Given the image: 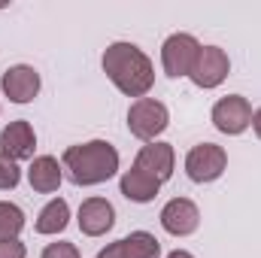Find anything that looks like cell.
I'll list each match as a JSON object with an SVG mask.
<instances>
[{"mask_svg": "<svg viewBox=\"0 0 261 258\" xmlns=\"http://www.w3.org/2000/svg\"><path fill=\"white\" fill-rule=\"evenodd\" d=\"M197 52H200L197 37H192V34H170L164 40V46H161V70L170 79L189 76L197 61Z\"/></svg>", "mask_w": 261, "mask_h": 258, "instance_id": "obj_5", "label": "cell"}, {"mask_svg": "<svg viewBox=\"0 0 261 258\" xmlns=\"http://www.w3.org/2000/svg\"><path fill=\"white\" fill-rule=\"evenodd\" d=\"M61 167L67 170L73 186H100L119 173V149L107 140H88L67 146L61 155Z\"/></svg>", "mask_w": 261, "mask_h": 258, "instance_id": "obj_2", "label": "cell"}, {"mask_svg": "<svg viewBox=\"0 0 261 258\" xmlns=\"http://www.w3.org/2000/svg\"><path fill=\"white\" fill-rule=\"evenodd\" d=\"M167 258H195V255H192V252H186V249H173Z\"/></svg>", "mask_w": 261, "mask_h": 258, "instance_id": "obj_22", "label": "cell"}, {"mask_svg": "<svg viewBox=\"0 0 261 258\" xmlns=\"http://www.w3.org/2000/svg\"><path fill=\"white\" fill-rule=\"evenodd\" d=\"M40 258H82V255H79L76 243H67V240H58V243H49V246L43 249V255H40Z\"/></svg>", "mask_w": 261, "mask_h": 258, "instance_id": "obj_19", "label": "cell"}, {"mask_svg": "<svg viewBox=\"0 0 261 258\" xmlns=\"http://www.w3.org/2000/svg\"><path fill=\"white\" fill-rule=\"evenodd\" d=\"M76 225L85 237H103L116 225V207L107 197H85L76 213Z\"/></svg>", "mask_w": 261, "mask_h": 258, "instance_id": "obj_11", "label": "cell"}, {"mask_svg": "<svg viewBox=\"0 0 261 258\" xmlns=\"http://www.w3.org/2000/svg\"><path fill=\"white\" fill-rule=\"evenodd\" d=\"M216 131L228 134V137H240L246 128H252V104L243 97V94H228V97H219L213 113H210Z\"/></svg>", "mask_w": 261, "mask_h": 258, "instance_id": "obj_6", "label": "cell"}, {"mask_svg": "<svg viewBox=\"0 0 261 258\" xmlns=\"http://www.w3.org/2000/svg\"><path fill=\"white\" fill-rule=\"evenodd\" d=\"M225 170H228V152L219 143H197L186 155V173L197 186L216 183Z\"/></svg>", "mask_w": 261, "mask_h": 258, "instance_id": "obj_4", "label": "cell"}, {"mask_svg": "<svg viewBox=\"0 0 261 258\" xmlns=\"http://www.w3.org/2000/svg\"><path fill=\"white\" fill-rule=\"evenodd\" d=\"M28 183L37 194H55L64 183V167L52 155H37L28 167Z\"/></svg>", "mask_w": 261, "mask_h": 258, "instance_id": "obj_14", "label": "cell"}, {"mask_svg": "<svg viewBox=\"0 0 261 258\" xmlns=\"http://www.w3.org/2000/svg\"><path fill=\"white\" fill-rule=\"evenodd\" d=\"M21 231H24V210L12 200H0V243L18 240Z\"/></svg>", "mask_w": 261, "mask_h": 258, "instance_id": "obj_17", "label": "cell"}, {"mask_svg": "<svg viewBox=\"0 0 261 258\" xmlns=\"http://www.w3.org/2000/svg\"><path fill=\"white\" fill-rule=\"evenodd\" d=\"M34 149H37V134L28 119H15L0 131V152L6 158H12L15 164L28 161V158L34 161Z\"/></svg>", "mask_w": 261, "mask_h": 258, "instance_id": "obj_12", "label": "cell"}, {"mask_svg": "<svg viewBox=\"0 0 261 258\" xmlns=\"http://www.w3.org/2000/svg\"><path fill=\"white\" fill-rule=\"evenodd\" d=\"M100 67H103L107 79H110L122 94H128L134 100L146 97V94L152 91V85H155V64H152V58H149L140 46L125 43V40L110 43V46L103 49Z\"/></svg>", "mask_w": 261, "mask_h": 258, "instance_id": "obj_1", "label": "cell"}, {"mask_svg": "<svg viewBox=\"0 0 261 258\" xmlns=\"http://www.w3.org/2000/svg\"><path fill=\"white\" fill-rule=\"evenodd\" d=\"M67 225H70V203L64 197H52L40 213H37V222H34V231L43 234V237H55L61 234Z\"/></svg>", "mask_w": 261, "mask_h": 258, "instance_id": "obj_16", "label": "cell"}, {"mask_svg": "<svg viewBox=\"0 0 261 258\" xmlns=\"http://www.w3.org/2000/svg\"><path fill=\"white\" fill-rule=\"evenodd\" d=\"M119 192L125 194L130 203H152L158 197V192H161V183H155L143 170L130 167V170L122 173V179H119Z\"/></svg>", "mask_w": 261, "mask_h": 258, "instance_id": "obj_15", "label": "cell"}, {"mask_svg": "<svg viewBox=\"0 0 261 258\" xmlns=\"http://www.w3.org/2000/svg\"><path fill=\"white\" fill-rule=\"evenodd\" d=\"M18 183H21V170H18V164L0 152V192H12Z\"/></svg>", "mask_w": 261, "mask_h": 258, "instance_id": "obj_18", "label": "cell"}, {"mask_svg": "<svg viewBox=\"0 0 261 258\" xmlns=\"http://www.w3.org/2000/svg\"><path fill=\"white\" fill-rule=\"evenodd\" d=\"M231 73V61H228V52L219 49V46H200L197 52V61L189 73V79L195 82L197 88L210 91V88H219Z\"/></svg>", "mask_w": 261, "mask_h": 258, "instance_id": "obj_7", "label": "cell"}, {"mask_svg": "<svg viewBox=\"0 0 261 258\" xmlns=\"http://www.w3.org/2000/svg\"><path fill=\"white\" fill-rule=\"evenodd\" d=\"M0 88H3V94H6L12 104H31V100L40 94L43 79H40V73L31 64H15V67H9V70H3Z\"/></svg>", "mask_w": 261, "mask_h": 258, "instance_id": "obj_10", "label": "cell"}, {"mask_svg": "<svg viewBox=\"0 0 261 258\" xmlns=\"http://www.w3.org/2000/svg\"><path fill=\"white\" fill-rule=\"evenodd\" d=\"M134 167H137V170H143L146 176H152L155 183H161V186H164V183L173 176V167H176V152H173V146H170V143H164V140L146 143V146L137 152Z\"/></svg>", "mask_w": 261, "mask_h": 258, "instance_id": "obj_8", "label": "cell"}, {"mask_svg": "<svg viewBox=\"0 0 261 258\" xmlns=\"http://www.w3.org/2000/svg\"><path fill=\"white\" fill-rule=\"evenodd\" d=\"M94 258H97V255H94Z\"/></svg>", "mask_w": 261, "mask_h": 258, "instance_id": "obj_23", "label": "cell"}, {"mask_svg": "<svg viewBox=\"0 0 261 258\" xmlns=\"http://www.w3.org/2000/svg\"><path fill=\"white\" fill-rule=\"evenodd\" d=\"M170 125V110L155 100V97H140L128 107V131L143 140V143H155Z\"/></svg>", "mask_w": 261, "mask_h": 258, "instance_id": "obj_3", "label": "cell"}, {"mask_svg": "<svg viewBox=\"0 0 261 258\" xmlns=\"http://www.w3.org/2000/svg\"><path fill=\"white\" fill-rule=\"evenodd\" d=\"M0 258H28V249L21 240H3L0 243Z\"/></svg>", "mask_w": 261, "mask_h": 258, "instance_id": "obj_20", "label": "cell"}, {"mask_svg": "<svg viewBox=\"0 0 261 258\" xmlns=\"http://www.w3.org/2000/svg\"><path fill=\"white\" fill-rule=\"evenodd\" d=\"M97 258H161V243L149 231H130L128 237L103 246Z\"/></svg>", "mask_w": 261, "mask_h": 258, "instance_id": "obj_13", "label": "cell"}, {"mask_svg": "<svg viewBox=\"0 0 261 258\" xmlns=\"http://www.w3.org/2000/svg\"><path fill=\"white\" fill-rule=\"evenodd\" d=\"M161 228L170 234V237H189L195 234L197 225H200V210H197L195 200L189 197H173L161 207Z\"/></svg>", "mask_w": 261, "mask_h": 258, "instance_id": "obj_9", "label": "cell"}, {"mask_svg": "<svg viewBox=\"0 0 261 258\" xmlns=\"http://www.w3.org/2000/svg\"><path fill=\"white\" fill-rule=\"evenodd\" d=\"M252 131H255V137L261 140V107L252 113Z\"/></svg>", "mask_w": 261, "mask_h": 258, "instance_id": "obj_21", "label": "cell"}]
</instances>
